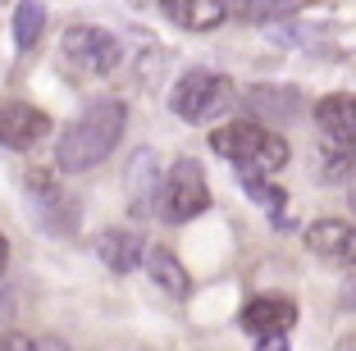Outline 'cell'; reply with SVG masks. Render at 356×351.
Wrapping results in <instances>:
<instances>
[{
	"label": "cell",
	"mask_w": 356,
	"mask_h": 351,
	"mask_svg": "<svg viewBox=\"0 0 356 351\" xmlns=\"http://www.w3.org/2000/svg\"><path fill=\"white\" fill-rule=\"evenodd\" d=\"M51 133V114L37 110L28 101H0V146L10 151H28L32 142H42Z\"/></svg>",
	"instance_id": "cell-10"
},
{
	"label": "cell",
	"mask_w": 356,
	"mask_h": 351,
	"mask_svg": "<svg viewBox=\"0 0 356 351\" xmlns=\"http://www.w3.org/2000/svg\"><path fill=\"white\" fill-rule=\"evenodd\" d=\"M37 351H74L64 338H37Z\"/></svg>",
	"instance_id": "cell-20"
},
{
	"label": "cell",
	"mask_w": 356,
	"mask_h": 351,
	"mask_svg": "<svg viewBox=\"0 0 356 351\" xmlns=\"http://www.w3.org/2000/svg\"><path fill=\"white\" fill-rule=\"evenodd\" d=\"M256 351H293L288 333H270V338H256Z\"/></svg>",
	"instance_id": "cell-19"
},
{
	"label": "cell",
	"mask_w": 356,
	"mask_h": 351,
	"mask_svg": "<svg viewBox=\"0 0 356 351\" xmlns=\"http://www.w3.org/2000/svg\"><path fill=\"white\" fill-rule=\"evenodd\" d=\"M343 310H356V279L343 288Z\"/></svg>",
	"instance_id": "cell-21"
},
{
	"label": "cell",
	"mask_w": 356,
	"mask_h": 351,
	"mask_svg": "<svg viewBox=\"0 0 356 351\" xmlns=\"http://www.w3.org/2000/svg\"><path fill=\"white\" fill-rule=\"evenodd\" d=\"M210 210V187H206V169L192 155H178L169 174L160 178V215L165 224H188V219Z\"/></svg>",
	"instance_id": "cell-4"
},
{
	"label": "cell",
	"mask_w": 356,
	"mask_h": 351,
	"mask_svg": "<svg viewBox=\"0 0 356 351\" xmlns=\"http://www.w3.org/2000/svg\"><path fill=\"white\" fill-rule=\"evenodd\" d=\"M142 265H147L151 283H156L160 292H169V297H178V301H188V297H192V274L178 265V256H174L169 247H147Z\"/></svg>",
	"instance_id": "cell-12"
},
{
	"label": "cell",
	"mask_w": 356,
	"mask_h": 351,
	"mask_svg": "<svg viewBox=\"0 0 356 351\" xmlns=\"http://www.w3.org/2000/svg\"><path fill=\"white\" fill-rule=\"evenodd\" d=\"M128 128V105L124 101H96L78 114L74 124L64 128L60 146H55V160H60L64 174H87L105 160V155L119 146Z\"/></svg>",
	"instance_id": "cell-1"
},
{
	"label": "cell",
	"mask_w": 356,
	"mask_h": 351,
	"mask_svg": "<svg viewBox=\"0 0 356 351\" xmlns=\"http://www.w3.org/2000/svg\"><path fill=\"white\" fill-rule=\"evenodd\" d=\"M142 256H147V247H142V238L128 233V228H105L101 238H96V260H101L105 269H115V274L137 269Z\"/></svg>",
	"instance_id": "cell-11"
},
{
	"label": "cell",
	"mask_w": 356,
	"mask_h": 351,
	"mask_svg": "<svg viewBox=\"0 0 356 351\" xmlns=\"http://www.w3.org/2000/svg\"><path fill=\"white\" fill-rule=\"evenodd\" d=\"M242 192H247V197L265 210V219H270L274 228H288V224H293V219H288V197H283V187H274L270 178H242Z\"/></svg>",
	"instance_id": "cell-15"
},
{
	"label": "cell",
	"mask_w": 356,
	"mask_h": 351,
	"mask_svg": "<svg viewBox=\"0 0 356 351\" xmlns=\"http://www.w3.org/2000/svg\"><path fill=\"white\" fill-rule=\"evenodd\" d=\"M315 124H320V133H325L329 151H338V155L352 160L356 155V96H347V92L325 96V101L315 105Z\"/></svg>",
	"instance_id": "cell-8"
},
{
	"label": "cell",
	"mask_w": 356,
	"mask_h": 351,
	"mask_svg": "<svg viewBox=\"0 0 356 351\" xmlns=\"http://www.w3.org/2000/svg\"><path fill=\"white\" fill-rule=\"evenodd\" d=\"M23 197H28V210H32V219H37L42 233L69 238V233L78 228V206H74V197L64 192V183L51 174V169L23 174Z\"/></svg>",
	"instance_id": "cell-6"
},
{
	"label": "cell",
	"mask_w": 356,
	"mask_h": 351,
	"mask_svg": "<svg viewBox=\"0 0 356 351\" xmlns=\"http://www.w3.org/2000/svg\"><path fill=\"white\" fill-rule=\"evenodd\" d=\"M210 146L215 155H224L229 165H238L242 178H270L288 165V142L279 133H270L256 119H233V124H220L210 133Z\"/></svg>",
	"instance_id": "cell-2"
},
{
	"label": "cell",
	"mask_w": 356,
	"mask_h": 351,
	"mask_svg": "<svg viewBox=\"0 0 356 351\" xmlns=\"http://www.w3.org/2000/svg\"><path fill=\"white\" fill-rule=\"evenodd\" d=\"M293 10H297V0H224V14L247 19V23H274Z\"/></svg>",
	"instance_id": "cell-17"
},
{
	"label": "cell",
	"mask_w": 356,
	"mask_h": 351,
	"mask_svg": "<svg viewBox=\"0 0 356 351\" xmlns=\"http://www.w3.org/2000/svg\"><path fill=\"white\" fill-rule=\"evenodd\" d=\"M297 105H302V96L288 92V87H252L247 92V110H252L256 124L261 119H293Z\"/></svg>",
	"instance_id": "cell-14"
},
{
	"label": "cell",
	"mask_w": 356,
	"mask_h": 351,
	"mask_svg": "<svg viewBox=\"0 0 356 351\" xmlns=\"http://www.w3.org/2000/svg\"><path fill=\"white\" fill-rule=\"evenodd\" d=\"M306 251L320 265L356 269V224H347V219H315L306 228Z\"/></svg>",
	"instance_id": "cell-7"
},
{
	"label": "cell",
	"mask_w": 356,
	"mask_h": 351,
	"mask_svg": "<svg viewBox=\"0 0 356 351\" xmlns=\"http://www.w3.org/2000/svg\"><path fill=\"white\" fill-rule=\"evenodd\" d=\"M0 351H37V342L23 333H0Z\"/></svg>",
	"instance_id": "cell-18"
},
{
	"label": "cell",
	"mask_w": 356,
	"mask_h": 351,
	"mask_svg": "<svg viewBox=\"0 0 356 351\" xmlns=\"http://www.w3.org/2000/svg\"><path fill=\"white\" fill-rule=\"evenodd\" d=\"M119 46L115 32L96 28V23H74V28H64V42H60V60L78 73V78H105V73H115Z\"/></svg>",
	"instance_id": "cell-5"
},
{
	"label": "cell",
	"mask_w": 356,
	"mask_h": 351,
	"mask_svg": "<svg viewBox=\"0 0 356 351\" xmlns=\"http://www.w3.org/2000/svg\"><path fill=\"white\" fill-rule=\"evenodd\" d=\"M160 10L188 32H210L215 23H224V0H160Z\"/></svg>",
	"instance_id": "cell-13"
},
{
	"label": "cell",
	"mask_w": 356,
	"mask_h": 351,
	"mask_svg": "<svg viewBox=\"0 0 356 351\" xmlns=\"http://www.w3.org/2000/svg\"><path fill=\"white\" fill-rule=\"evenodd\" d=\"M5 265H10V242H5V233H0V274H5Z\"/></svg>",
	"instance_id": "cell-22"
},
{
	"label": "cell",
	"mask_w": 356,
	"mask_h": 351,
	"mask_svg": "<svg viewBox=\"0 0 356 351\" xmlns=\"http://www.w3.org/2000/svg\"><path fill=\"white\" fill-rule=\"evenodd\" d=\"M169 110L192 128H206L215 119L233 110V83L224 73H210V69H188L183 78L174 83L169 92Z\"/></svg>",
	"instance_id": "cell-3"
},
{
	"label": "cell",
	"mask_w": 356,
	"mask_h": 351,
	"mask_svg": "<svg viewBox=\"0 0 356 351\" xmlns=\"http://www.w3.org/2000/svg\"><path fill=\"white\" fill-rule=\"evenodd\" d=\"M42 32H46V0H19V10H14V42H19V51H32L42 42Z\"/></svg>",
	"instance_id": "cell-16"
},
{
	"label": "cell",
	"mask_w": 356,
	"mask_h": 351,
	"mask_svg": "<svg viewBox=\"0 0 356 351\" xmlns=\"http://www.w3.org/2000/svg\"><path fill=\"white\" fill-rule=\"evenodd\" d=\"M238 324H242V333H252V338L288 333V329L297 324V301H293V297H279V292H265V297H252L247 306L238 310Z\"/></svg>",
	"instance_id": "cell-9"
}]
</instances>
